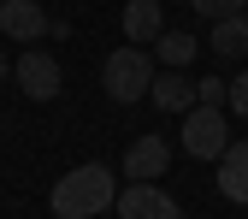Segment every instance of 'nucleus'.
<instances>
[{"instance_id": "nucleus-1", "label": "nucleus", "mask_w": 248, "mask_h": 219, "mask_svg": "<svg viewBox=\"0 0 248 219\" xmlns=\"http://www.w3.org/2000/svg\"><path fill=\"white\" fill-rule=\"evenodd\" d=\"M118 202V178H112V166H77V172H65L53 184V213L59 219H95V213H107Z\"/></svg>"}, {"instance_id": "nucleus-2", "label": "nucleus", "mask_w": 248, "mask_h": 219, "mask_svg": "<svg viewBox=\"0 0 248 219\" xmlns=\"http://www.w3.org/2000/svg\"><path fill=\"white\" fill-rule=\"evenodd\" d=\"M154 59L136 48V42H124V48H112L107 59H101V89H107V101H118V107H130V101H142L148 95V83H154Z\"/></svg>"}, {"instance_id": "nucleus-3", "label": "nucleus", "mask_w": 248, "mask_h": 219, "mask_svg": "<svg viewBox=\"0 0 248 219\" xmlns=\"http://www.w3.org/2000/svg\"><path fill=\"white\" fill-rule=\"evenodd\" d=\"M183 148H189L195 160H219V154L231 148V124H225V113L213 101H195L189 113H183Z\"/></svg>"}, {"instance_id": "nucleus-4", "label": "nucleus", "mask_w": 248, "mask_h": 219, "mask_svg": "<svg viewBox=\"0 0 248 219\" xmlns=\"http://www.w3.org/2000/svg\"><path fill=\"white\" fill-rule=\"evenodd\" d=\"M12 77H18V89H24L30 101H53L59 89H65V71H59V59H53L47 48H36V42H30V48L12 59Z\"/></svg>"}, {"instance_id": "nucleus-5", "label": "nucleus", "mask_w": 248, "mask_h": 219, "mask_svg": "<svg viewBox=\"0 0 248 219\" xmlns=\"http://www.w3.org/2000/svg\"><path fill=\"white\" fill-rule=\"evenodd\" d=\"M118 219H183V207L171 202V190L160 184H124V196L112 202Z\"/></svg>"}, {"instance_id": "nucleus-6", "label": "nucleus", "mask_w": 248, "mask_h": 219, "mask_svg": "<svg viewBox=\"0 0 248 219\" xmlns=\"http://www.w3.org/2000/svg\"><path fill=\"white\" fill-rule=\"evenodd\" d=\"M166 166H171V142L166 136H136L124 148V178L130 184H160Z\"/></svg>"}, {"instance_id": "nucleus-7", "label": "nucleus", "mask_w": 248, "mask_h": 219, "mask_svg": "<svg viewBox=\"0 0 248 219\" xmlns=\"http://www.w3.org/2000/svg\"><path fill=\"white\" fill-rule=\"evenodd\" d=\"M0 30L30 48L36 36H47V12L36 6V0H0Z\"/></svg>"}, {"instance_id": "nucleus-8", "label": "nucleus", "mask_w": 248, "mask_h": 219, "mask_svg": "<svg viewBox=\"0 0 248 219\" xmlns=\"http://www.w3.org/2000/svg\"><path fill=\"white\" fill-rule=\"evenodd\" d=\"M148 101L160 107V113H189L195 107V83L183 77V71H171V66H160L154 83H148Z\"/></svg>"}, {"instance_id": "nucleus-9", "label": "nucleus", "mask_w": 248, "mask_h": 219, "mask_svg": "<svg viewBox=\"0 0 248 219\" xmlns=\"http://www.w3.org/2000/svg\"><path fill=\"white\" fill-rule=\"evenodd\" d=\"M219 196L236 202V207H248V142H231L219 154Z\"/></svg>"}, {"instance_id": "nucleus-10", "label": "nucleus", "mask_w": 248, "mask_h": 219, "mask_svg": "<svg viewBox=\"0 0 248 219\" xmlns=\"http://www.w3.org/2000/svg\"><path fill=\"white\" fill-rule=\"evenodd\" d=\"M213 53L219 59H248V12H231L213 24Z\"/></svg>"}, {"instance_id": "nucleus-11", "label": "nucleus", "mask_w": 248, "mask_h": 219, "mask_svg": "<svg viewBox=\"0 0 248 219\" xmlns=\"http://www.w3.org/2000/svg\"><path fill=\"white\" fill-rule=\"evenodd\" d=\"M160 30H166L160 0H130V6H124V36H130V42H154Z\"/></svg>"}, {"instance_id": "nucleus-12", "label": "nucleus", "mask_w": 248, "mask_h": 219, "mask_svg": "<svg viewBox=\"0 0 248 219\" xmlns=\"http://www.w3.org/2000/svg\"><path fill=\"white\" fill-rule=\"evenodd\" d=\"M154 59L171 66V71H183L195 59V36H189V30H160V36H154Z\"/></svg>"}, {"instance_id": "nucleus-13", "label": "nucleus", "mask_w": 248, "mask_h": 219, "mask_svg": "<svg viewBox=\"0 0 248 219\" xmlns=\"http://www.w3.org/2000/svg\"><path fill=\"white\" fill-rule=\"evenodd\" d=\"M189 6H195V18L219 24V18H231V12H248V0H189Z\"/></svg>"}, {"instance_id": "nucleus-14", "label": "nucleus", "mask_w": 248, "mask_h": 219, "mask_svg": "<svg viewBox=\"0 0 248 219\" xmlns=\"http://www.w3.org/2000/svg\"><path fill=\"white\" fill-rule=\"evenodd\" d=\"M225 101H231V113H242V118H248V71H236V77L225 83Z\"/></svg>"}, {"instance_id": "nucleus-15", "label": "nucleus", "mask_w": 248, "mask_h": 219, "mask_svg": "<svg viewBox=\"0 0 248 219\" xmlns=\"http://www.w3.org/2000/svg\"><path fill=\"white\" fill-rule=\"evenodd\" d=\"M195 101H213V107H219V101H225V83H219V77H201V83H195Z\"/></svg>"}, {"instance_id": "nucleus-16", "label": "nucleus", "mask_w": 248, "mask_h": 219, "mask_svg": "<svg viewBox=\"0 0 248 219\" xmlns=\"http://www.w3.org/2000/svg\"><path fill=\"white\" fill-rule=\"evenodd\" d=\"M6 77H12V59H6V53H0V83H6Z\"/></svg>"}]
</instances>
